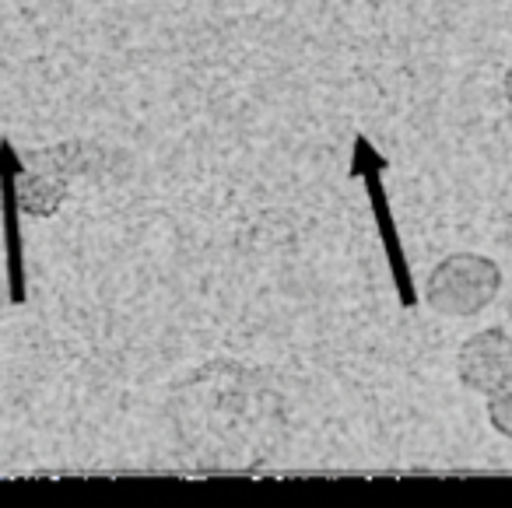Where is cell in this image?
<instances>
[{
	"label": "cell",
	"instance_id": "cell-2",
	"mask_svg": "<svg viewBox=\"0 0 512 508\" xmlns=\"http://www.w3.org/2000/svg\"><path fill=\"white\" fill-rule=\"evenodd\" d=\"M383 169H386V158L372 148L365 137L355 141V165H351V176H362L365 186H369V200H372V214H376V228H379V239H383V249H386V260H390V274H393V284L400 291V302L411 309L418 305V291H414V281H411V270H407V256H404V246H400V235H397V225H393V214H390V200H386V190H383Z\"/></svg>",
	"mask_w": 512,
	"mask_h": 508
},
{
	"label": "cell",
	"instance_id": "cell-3",
	"mask_svg": "<svg viewBox=\"0 0 512 508\" xmlns=\"http://www.w3.org/2000/svg\"><path fill=\"white\" fill-rule=\"evenodd\" d=\"M456 375L481 396H498L512 386V337L505 330H481L460 347Z\"/></svg>",
	"mask_w": 512,
	"mask_h": 508
},
{
	"label": "cell",
	"instance_id": "cell-1",
	"mask_svg": "<svg viewBox=\"0 0 512 508\" xmlns=\"http://www.w3.org/2000/svg\"><path fill=\"white\" fill-rule=\"evenodd\" d=\"M502 291V270L477 253L446 256L428 277V305L442 316H477Z\"/></svg>",
	"mask_w": 512,
	"mask_h": 508
},
{
	"label": "cell",
	"instance_id": "cell-6",
	"mask_svg": "<svg viewBox=\"0 0 512 508\" xmlns=\"http://www.w3.org/2000/svg\"><path fill=\"white\" fill-rule=\"evenodd\" d=\"M505 95H509V102H512V71H509V78H505Z\"/></svg>",
	"mask_w": 512,
	"mask_h": 508
},
{
	"label": "cell",
	"instance_id": "cell-4",
	"mask_svg": "<svg viewBox=\"0 0 512 508\" xmlns=\"http://www.w3.org/2000/svg\"><path fill=\"white\" fill-rule=\"evenodd\" d=\"M25 165L18 162L11 141H0V207H4V246H8V295L15 305L25 302V249L22 232H18V218H22V193H18V179H22Z\"/></svg>",
	"mask_w": 512,
	"mask_h": 508
},
{
	"label": "cell",
	"instance_id": "cell-5",
	"mask_svg": "<svg viewBox=\"0 0 512 508\" xmlns=\"http://www.w3.org/2000/svg\"><path fill=\"white\" fill-rule=\"evenodd\" d=\"M488 421L498 435L512 438V386L505 389V393H498L488 400Z\"/></svg>",
	"mask_w": 512,
	"mask_h": 508
}]
</instances>
